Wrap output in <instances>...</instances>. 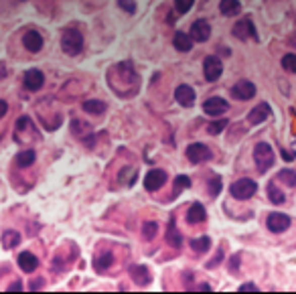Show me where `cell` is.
<instances>
[{"label":"cell","instance_id":"cell-1","mask_svg":"<svg viewBox=\"0 0 296 294\" xmlns=\"http://www.w3.org/2000/svg\"><path fill=\"white\" fill-rule=\"evenodd\" d=\"M254 161L258 165V171L266 173L274 165V151H272V146L266 144V142H258L256 149H254Z\"/></svg>","mask_w":296,"mask_h":294},{"label":"cell","instance_id":"cell-2","mask_svg":"<svg viewBox=\"0 0 296 294\" xmlns=\"http://www.w3.org/2000/svg\"><path fill=\"white\" fill-rule=\"evenodd\" d=\"M61 47L67 55H77L81 49H83V37L79 31L75 29H67L61 37Z\"/></svg>","mask_w":296,"mask_h":294},{"label":"cell","instance_id":"cell-3","mask_svg":"<svg viewBox=\"0 0 296 294\" xmlns=\"http://www.w3.org/2000/svg\"><path fill=\"white\" fill-rule=\"evenodd\" d=\"M231 197H235V199H239V201H245V199H250L256 191H258V185H256V181H252V179H239V181H235L233 185H231Z\"/></svg>","mask_w":296,"mask_h":294},{"label":"cell","instance_id":"cell-4","mask_svg":"<svg viewBox=\"0 0 296 294\" xmlns=\"http://www.w3.org/2000/svg\"><path fill=\"white\" fill-rule=\"evenodd\" d=\"M233 35H235L239 41H248L250 37H252V39H258V37H256L254 23L250 21V17H245V19H239V21L233 25Z\"/></svg>","mask_w":296,"mask_h":294},{"label":"cell","instance_id":"cell-5","mask_svg":"<svg viewBox=\"0 0 296 294\" xmlns=\"http://www.w3.org/2000/svg\"><path fill=\"white\" fill-rule=\"evenodd\" d=\"M187 159L191 163H203V161H209L211 159V151L207 149L205 144L195 142V144H191L189 149H187Z\"/></svg>","mask_w":296,"mask_h":294},{"label":"cell","instance_id":"cell-6","mask_svg":"<svg viewBox=\"0 0 296 294\" xmlns=\"http://www.w3.org/2000/svg\"><path fill=\"white\" fill-rule=\"evenodd\" d=\"M165 183H167V173L161 171V169H153L151 173L144 177V187L148 191H159Z\"/></svg>","mask_w":296,"mask_h":294},{"label":"cell","instance_id":"cell-7","mask_svg":"<svg viewBox=\"0 0 296 294\" xmlns=\"http://www.w3.org/2000/svg\"><path fill=\"white\" fill-rule=\"evenodd\" d=\"M221 71H223V67H221V61L217 57H207L203 61V73H205L207 81H217L221 77Z\"/></svg>","mask_w":296,"mask_h":294},{"label":"cell","instance_id":"cell-8","mask_svg":"<svg viewBox=\"0 0 296 294\" xmlns=\"http://www.w3.org/2000/svg\"><path fill=\"white\" fill-rule=\"evenodd\" d=\"M227 108H229V104L223 97H209L203 104V112L207 116H221V114L227 112Z\"/></svg>","mask_w":296,"mask_h":294},{"label":"cell","instance_id":"cell-9","mask_svg":"<svg viewBox=\"0 0 296 294\" xmlns=\"http://www.w3.org/2000/svg\"><path fill=\"white\" fill-rule=\"evenodd\" d=\"M290 227V217L284 213H270L268 215V229L272 233H282Z\"/></svg>","mask_w":296,"mask_h":294},{"label":"cell","instance_id":"cell-10","mask_svg":"<svg viewBox=\"0 0 296 294\" xmlns=\"http://www.w3.org/2000/svg\"><path fill=\"white\" fill-rule=\"evenodd\" d=\"M254 93H256V85L252 83V81H237L233 87H231V95L235 97V100H250V97H254Z\"/></svg>","mask_w":296,"mask_h":294},{"label":"cell","instance_id":"cell-11","mask_svg":"<svg viewBox=\"0 0 296 294\" xmlns=\"http://www.w3.org/2000/svg\"><path fill=\"white\" fill-rule=\"evenodd\" d=\"M189 35H191L193 41H197V43H205V41L209 39V35H211V27H209L207 21H197V23H193Z\"/></svg>","mask_w":296,"mask_h":294},{"label":"cell","instance_id":"cell-12","mask_svg":"<svg viewBox=\"0 0 296 294\" xmlns=\"http://www.w3.org/2000/svg\"><path fill=\"white\" fill-rule=\"evenodd\" d=\"M43 83H45V75H43L39 69H29V71L25 73V87H27V89L37 91V89L43 87Z\"/></svg>","mask_w":296,"mask_h":294},{"label":"cell","instance_id":"cell-13","mask_svg":"<svg viewBox=\"0 0 296 294\" xmlns=\"http://www.w3.org/2000/svg\"><path fill=\"white\" fill-rule=\"evenodd\" d=\"M175 100H177L181 106L191 108V106L195 104V91H193V87H189V85H179L177 91H175Z\"/></svg>","mask_w":296,"mask_h":294},{"label":"cell","instance_id":"cell-14","mask_svg":"<svg viewBox=\"0 0 296 294\" xmlns=\"http://www.w3.org/2000/svg\"><path fill=\"white\" fill-rule=\"evenodd\" d=\"M23 45H25L27 51L37 53V51H41V47H43V37H41L37 31H29V33H25V37H23Z\"/></svg>","mask_w":296,"mask_h":294},{"label":"cell","instance_id":"cell-15","mask_svg":"<svg viewBox=\"0 0 296 294\" xmlns=\"http://www.w3.org/2000/svg\"><path fill=\"white\" fill-rule=\"evenodd\" d=\"M268 116H270V106H268V104H260V106H256V108L250 112L248 122H250V124H262V122H266Z\"/></svg>","mask_w":296,"mask_h":294},{"label":"cell","instance_id":"cell-16","mask_svg":"<svg viewBox=\"0 0 296 294\" xmlns=\"http://www.w3.org/2000/svg\"><path fill=\"white\" fill-rule=\"evenodd\" d=\"M205 217H207V213H205V207H203L201 203H193V205L189 207V211H187V221H189L191 225L205 221Z\"/></svg>","mask_w":296,"mask_h":294},{"label":"cell","instance_id":"cell-17","mask_svg":"<svg viewBox=\"0 0 296 294\" xmlns=\"http://www.w3.org/2000/svg\"><path fill=\"white\" fill-rule=\"evenodd\" d=\"M19 266H21L23 272H35L37 266H39V260H37L35 254H31V252H23V254L19 256Z\"/></svg>","mask_w":296,"mask_h":294},{"label":"cell","instance_id":"cell-18","mask_svg":"<svg viewBox=\"0 0 296 294\" xmlns=\"http://www.w3.org/2000/svg\"><path fill=\"white\" fill-rule=\"evenodd\" d=\"M173 45H175V49H177V51H183V53H187V51H191V49H193V39H191V35L177 33V35H175V41H173Z\"/></svg>","mask_w":296,"mask_h":294},{"label":"cell","instance_id":"cell-19","mask_svg":"<svg viewBox=\"0 0 296 294\" xmlns=\"http://www.w3.org/2000/svg\"><path fill=\"white\" fill-rule=\"evenodd\" d=\"M130 274H132V278H134L138 284H142V286H146L148 282H151V272H148V268H144V266H132V268H130Z\"/></svg>","mask_w":296,"mask_h":294},{"label":"cell","instance_id":"cell-20","mask_svg":"<svg viewBox=\"0 0 296 294\" xmlns=\"http://www.w3.org/2000/svg\"><path fill=\"white\" fill-rule=\"evenodd\" d=\"M239 9H241V5L237 3V0H221V3H219V11H221V15H225V17L237 15Z\"/></svg>","mask_w":296,"mask_h":294},{"label":"cell","instance_id":"cell-21","mask_svg":"<svg viewBox=\"0 0 296 294\" xmlns=\"http://www.w3.org/2000/svg\"><path fill=\"white\" fill-rule=\"evenodd\" d=\"M35 151L33 149H29V151H23V153H19V157H17V165L21 167V169H27V167H31L33 163H35Z\"/></svg>","mask_w":296,"mask_h":294},{"label":"cell","instance_id":"cell-22","mask_svg":"<svg viewBox=\"0 0 296 294\" xmlns=\"http://www.w3.org/2000/svg\"><path fill=\"white\" fill-rule=\"evenodd\" d=\"M83 110H85L87 114L97 116V114H102V112L106 110V104H104L102 100H87V102H83Z\"/></svg>","mask_w":296,"mask_h":294},{"label":"cell","instance_id":"cell-23","mask_svg":"<svg viewBox=\"0 0 296 294\" xmlns=\"http://www.w3.org/2000/svg\"><path fill=\"white\" fill-rule=\"evenodd\" d=\"M19 241H21V235H19V231H15V229H7L5 233H3V246L5 248H15V246H19Z\"/></svg>","mask_w":296,"mask_h":294},{"label":"cell","instance_id":"cell-24","mask_svg":"<svg viewBox=\"0 0 296 294\" xmlns=\"http://www.w3.org/2000/svg\"><path fill=\"white\" fill-rule=\"evenodd\" d=\"M112 262H114V256L110 254V252H106V254H102V256H97L95 258V270L97 272H102V270H108L110 266H112Z\"/></svg>","mask_w":296,"mask_h":294},{"label":"cell","instance_id":"cell-25","mask_svg":"<svg viewBox=\"0 0 296 294\" xmlns=\"http://www.w3.org/2000/svg\"><path fill=\"white\" fill-rule=\"evenodd\" d=\"M268 195H270V201L274 203V205H280V203H284V193L276 187V183L272 181L270 185H268Z\"/></svg>","mask_w":296,"mask_h":294},{"label":"cell","instance_id":"cell-26","mask_svg":"<svg viewBox=\"0 0 296 294\" xmlns=\"http://www.w3.org/2000/svg\"><path fill=\"white\" fill-rule=\"evenodd\" d=\"M191 187V179L189 177H185V175H179L177 179H175V189H173V199L183 191V189H189Z\"/></svg>","mask_w":296,"mask_h":294},{"label":"cell","instance_id":"cell-27","mask_svg":"<svg viewBox=\"0 0 296 294\" xmlns=\"http://www.w3.org/2000/svg\"><path fill=\"white\" fill-rule=\"evenodd\" d=\"M167 239H169V243L175 246V248H179V246L183 243V237H181L179 229L175 227V223H171V227H169V231H167Z\"/></svg>","mask_w":296,"mask_h":294},{"label":"cell","instance_id":"cell-28","mask_svg":"<svg viewBox=\"0 0 296 294\" xmlns=\"http://www.w3.org/2000/svg\"><path fill=\"white\" fill-rule=\"evenodd\" d=\"M191 248H193L197 254H205V252L211 248V239H209V237H199V239H193V241H191Z\"/></svg>","mask_w":296,"mask_h":294},{"label":"cell","instance_id":"cell-29","mask_svg":"<svg viewBox=\"0 0 296 294\" xmlns=\"http://www.w3.org/2000/svg\"><path fill=\"white\" fill-rule=\"evenodd\" d=\"M276 179H278V181H284L288 187H294V185H296V173H294V171H288V169L280 171Z\"/></svg>","mask_w":296,"mask_h":294},{"label":"cell","instance_id":"cell-30","mask_svg":"<svg viewBox=\"0 0 296 294\" xmlns=\"http://www.w3.org/2000/svg\"><path fill=\"white\" fill-rule=\"evenodd\" d=\"M282 67L290 73H296V55L294 53H288L282 57Z\"/></svg>","mask_w":296,"mask_h":294},{"label":"cell","instance_id":"cell-31","mask_svg":"<svg viewBox=\"0 0 296 294\" xmlns=\"http://www.w3.org/2000/svg\"><path fill=\"white\" fill-rule=\"evenodd\" d=\"M157 229H159V225H157L155 221H146L144 227H142V235H144V239H153V237L157 235Z\"/></svg>","mask_w":296,"mask_h":294},{"label":"cell","instance_id":"cell-32","mask_svg":"<svg viewBox=\"0 0 296 294\" xmlns=\"http://www.w3.org/2000/svg\"><path fill=\"white\" fill-rule=\"evenodd\" d=\"M193 3H195V0H175V7H177V11L181 15H187L193 9Z\"/></svg>","mask_w":296,"mask_h":294},{"label":"cell","instance_id":"cell-33","mask_svg":"<svg viewBox=\"0 0 296 294\" xmlns=\"http://www.w3.org/2000/svg\"><path fill=\"white\" fill-rule=\"evenodd\" d=\"M221 193V179L219 177H213L211 181H209V195L211 197H217Z\"/></svg>","mask_w":296,"mask_h":294},{"label":"cell","instance_id":"cell-34","mask_svg":"<svg viewBox=\"0 0 296 294\" xmlns=\"http://www.w3.org/2000/svg\"><path fill=\"white\" fill-rule=\"evenodd\" d=\"M227 126V120H219V122H213V124H209L207 126V130H209V134H219L223 128Z\"/></svg>","mask_w":296,"mask_h":294},{"label":"cell","instance_id":"cell-35","mask_svg":"<svg viewBox=\"0 0 296 294\" xmlns=\"http://www.w3.org/2000/svg\"><path fill=\"white\" fill-rule=\"evenodd\" d=\"M89 130H91V128H89L87 124H81V122H77V120L73 122V132H75L77 136H83V134H89Z\"/></svg>","mask_w":296,"mask_h":294},{"label":"cell","instance_id":"cell-36","mask_svg":"<svg viewBox=\"0 0 296 294\" xmlns=\"http://www.w3.org/2000/svg\"><path fill=\"white\" fill-rule=\"evenodd\" d=\"M118 5H120L122 11H126V13H130V15L136 11V3H134V0H118Z\"/></svg>","mask_w":296,"mask_h":294},{"label":"cell","instance_id":"cell-37","mask_svg":"<svg viewBox=\"0 0 296 294\" xmlns=\"http://www.w3.org/2000/svg\"><path fill=\"white\" fill-rule=\"evenodd\" d=\"M7 110H9V106H7V102H5V100H0V118H3V116L7 114Z\"/></svg>","mask_w":296,"mask_h":294},{"label":"cell","instance_id":"cell-38","mask_svg":"<svg viewBox=\"0 0 296 294\" xmlns=\"http://www.w3.org/2000/svg\"><path fill=\"white\" fill-rule=\"evenodd\" d=\"M237 262H239V256H233V258H231V272H235V270H237V266H239Z\"/></svg>","mask_w":296,"mask_h":294},{"label":"cell","instance_id":"cell-39","mask_svg":"<svg viewBox=\"0 0 296 294\" xmlns=\"http://www.w3.org/2000/svg\"><path fill=\"white\" fill-rule=\"evenodd\" d=\"M219 260H221V252H219V254H217V256H215V258L211 260V262H209V268H213L215 264H219Z\"/></svg>","mask_w":296,"mask_h":294},{"label":"cell","instance_id":"cell-40","mask_svg":"<svg viewBox=\"0 0 296 294\" xmlns=\"http://www.w3.org/2000/svg\"><path fill=\"white\" fill-rule=\"evenodd\" d=\"M9 290H23V284H21V282H13V284L9 286Z\"/></svg>","mask_w":296,"mask_h":294},{"label":"cell","instance_id":"cell-41","mask_svg":"<svg viewBox=\"0 0 296 294\" xmlns=\"http://www.w3.org/2000/svg\"><path fill=\"white\" fill-rule=\"evenodd\" d=\"M239 290H256V286H254L252 282H248V284H241V286H239Z\"/></svg>","mask_w":296,"mask_h":294},{"label":"cell","instance_id":"cell-42","mask_svg":"<svg viewBox=\"0 0 296 294\" xmlns=\"http://www.w3.org/2000/svg\"><path fill=\"white\" fill-rule=\"evenodd\" d=\"M41 286H43V280H37V282H33V284H31V288H33V290H37V288H41Z\"/></svg>","mask_w":296,"mask_h":294},{"label":"cell","instance_id":"cell-43","mask_svg":"<svg viewBox=\"0 0 296 294\" xmlns=\"http://www.w3.org/2000/svg\"><path fill=\"white\" fill-rule=\"evenodd\" d=\"M0 77H5V65L0 63Z\"/></svg>","mask_w":296,"mask_h":294}]
</instances>
